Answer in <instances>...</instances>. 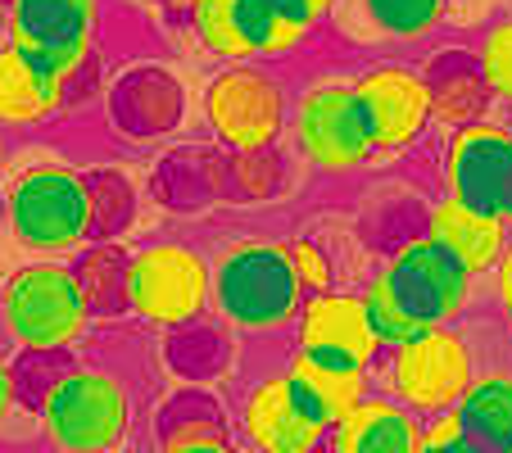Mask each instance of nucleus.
Here are the masks:
<instances>
[{"label": "nucleus", "instance_id": "nucleus-1", "mask_svg": "<svg viewBox=\"0 0 512 453\" xmlns=\"http://www.w3.org/2000/svg\"><path fill=\"white\" fill-rule=\"evenodd\" d=\"M0 227L23 259H73L96 241V200L87 173L59 159H32L5 173Z\"/></svg>", "mask_w": 512, "mask_h": 453}, {"label": "nucleus", "instance_id": "nucleus-33", "mask_svg": "<svg viewBox=\"0 0 512 453\" xmlns=\"http://www.w3.org/2000/svg\"><path fill=\"white\" fill-rule=\"evenodd\" d=\"M177 453H250V449H241L236 440H204V444H191V449H177Z\"/></svg>", "mask_w": 512, "mask_h": 453}, {"label": "nucleus", "instance_id": "nucleus-29", "mask_svg": "<svg viewBox=\"0 0 512 453\" xmlns=\"http://www.w3.org/2000/svg\"><path fill=\"white\" fill-rule=\"evenodd\" d=\"M458 440H463V422H458L454 408H449V413H435V417H426V422H422V449L445 453V449H454Z\"/></svg>", "mask_w": 512, "mask_h": 453}, {"label": "nucleus", "instance_id": "nucleus-5", "mask_svg": "<svg viewBox=\"0 0 512 453\" xmlns=\"http://www.w3.org/2000/svg\"><path fill=\"white\" fill-rule=\"evenodd\" d=\"M372 390L408 413L426 417L449 413L476 376V345L458 327H426L404 345H390L372 363Z\"/></svg>", "mask_w": 512, "mask_h": 453}, {"label": "nucleus", "instance_id": "nucleus-11", "mask_svg": "<svg viewBox=\"0 0 512 453\" xmlns=\"http://www.w3.org/2000/svg\"><path fill=\"white\" fill-rule=\"evenodd\" d=\"M354 96L372 132V159L408 155L431 127V91L417 64L386 59L354 73Z\"/></svg>", "mask_w": 512, "mask_h": 453}, {"label": "nucleus", "instance_id": "nucleus-31", "mask_svg": "<svg viewBox=\"0 0 512 453\" xmlns=\"http://www.w3.org/2000/svg\"><path fill=\"white\" fill-rule=\"evenodd\" d=\"M268 5L290 23V28H300L304 37H309V32L318 28L322 19H327V14L318 10V0H268Z\"/></svg>", "mask_w": 512, "mask_h": 453}, {"label": "nucleus", "instance_id": "nucleus-25", "mask_svg": "<svg viewBox=\"0 0 512 453\" xmlns=\"http://www.w3.org/2000/svg\"><path fill=\"white\" fill-rule=\"evenodd\" d=\"M472 55H476V68H481L490 100L512 109V14H499V19L481 32Z\"/></svg>", "mask_w": 512, "mask_h": 453}, {"label": "nucleus", "instance_id": "nucleus-32", "mask_svg": "<svg viewBox=\"0 0 512 453\" xmlns=\"http://www.w3.org/2000/svg\"><path fill=\"white\" fill-rule=\"evenodd\" d=\"M14 408H19V395H14V363L0 358V431H5V422L14 417Z\"/></svg>", "mask_w": 512, "mask_h": 453}, {"label": "nucleus", "instance_id": "nucleus-6", "mask_svg": "<svg viewBox=\"0 0 512 453\" xmlns=\"http://www.w3.org/2000/svg\"><path fill=\"white\" fill-rule=\"evenodd\" d=\"M204 123L236 155H268L290 123V91L272 64H227L204 87Z\"/></svg>", "mask_w": 512, "mask_h": 453}, {"label": "nucleus", "instance_id": "nucleus-7", "mask_svg": "<svg viewBox=\"0 0 512 453\" xmlns=\"http://www.w3.org/2000/svg\"><path fill=\"white\" fill-rule=\"evenodd\" d=\"M100 0H10L5 5V46L19 50L68 91L87 78L96 55Z\"/></svg>", "mask_w": 512, "mask_h": 453}, {"label": "nucleus", "instance_id": "nucleus-8", "mask_svg": "<svg viewBox=\"0 0 512 453\" xmlns=\"http://www.w3.org/2000/svg\"><path fill=\"white\" fill-rule=\"evenodd\" d=\"M127 313L182 331L209 313V259L182 241H150L127 254Z\"/></svg>", "mask_w": 512, "mask_h": 453}, {"label": "nucleus", "instance_id": "nucleus-37", "mask_svg": "<svg viewBox=\"0 0 512 453\" xmlns=\"http://www.w3.org/2000/svg\"><path fill=\"white\" fill-rule=\"evenodd\" d=\"M0 5H10V0H0Z\"/></svg>", "mask_w": 512, "mask_h": 453}, {"label": "nucleus", "instance_id": "nucleus-28", "mask_svg": "<svg viewBox=\"0 0 512 453\" xmlns=\"http://www.w3.org/2000/svg\"><path fill=\"white\" fill-rule=\"evenodd\" d=\"M286 250H290V263H295V272H300V281H304V290H309V295L336 286V268H331L327 250H322L318 241L300 236V241H286Z\"/></svg>", "mask_w": 512, "mask_h": 453}, {"label": "nucleus", "instance_id": "nucleus-9", "mask_svg": "<svg viewBox=\"0 0 512 453\" xmlns=\"http://www.w3.org/2000/svg\"><path fill=\"white\" fill-rule=\"evenodd\" d=\"M295 150L322 173H354L372 159V132L354 96V78H313L290 105Z\"/></svg>", "mask_w": 512, "mask_h": 453}, {"label": "nucleus", "instance_id": "nucleus-23", "mask_svg": "<svg viewBox=\"0 0 512 453\" xmlns=\"http://www.w3.org/2000/svg\"><path fill=\"white\" fill-rule=\"evenodd\" d=\"M204 440H236V435L227 426V413L218 399L204 395V390H182L159 413V444H164V453H177Z\"/></svg>", "mask_w": 512, "mask_h": 453}, {"label": "nucleus", "instance_id": "nucleus-12", "mask_svg": "<svg viewBox=\"0 0 512 453\" xmlns=\"http://www.w3.org/2000/svg\"><path fill=\"white\" fill-rule=\"evenodd\" d=\"M290 336H295V354H309L327 367H345V372H372L381 354V340L372 336L358 290L331 286L318 295H304Z\"/></svg>", "mask_w": 512, "mask_h": 453}, {"label": "nucleus", "instance_id": "nucleus-21", "mask_svg": "<svg viewBox=\"0 0 512 453\" xmlns=\"http://www.w3.org/2000/svg\"><path fill=\"white\" fill-rule=\"evenodd\" d=\"M73 100V91L46 68L23 59L19 50L0 46V132L5 127H41Z\"/></svg>", "mask_w": 512, "mask_h": 453}, {"label": "nucleus", "instance_id": "nucleus-20", "mask_svg": "<svg viewBox=\"0 0 512 453\" xmlns=\"http://www.w3.org/2000/svg\"><path fill=\"white\" fill-rule=\"evenodd\" d=\"M454 413L463 422L467 444H476L485 453H508L512 449V367L508 363L476 367V376L467 381Z\"/></svg>", "mask_w": 512, "mask_h": 453}, {"label": "nucleus", "instance_id": "nucleus-17", "mask_svg": "<svg viewBox=\"0 0 512 453\" xmlns=\"http://www.w3.org/2000/svg\"><path fill=\"white\" fill-rule=\"evenodd\" d=\"M426 236H431L435 245H445L476 281L490 277L499 254L508 250V241H512L508 222H503L499 213H476V209H467V204L449 200V195H440V200L426 209Z\"/></svg>", "mask_w": 512, "mask_h": 453}, {"label": "nucleus", "instance_id": "nucleus-34", "mask_svg": "<svg viewBox=\"0 0 512 453\" xmlns=\"http://www.w3.org/2000/svg\"><path fill=\"white\" fill-rule=\"evenodd\" d=\"M5 168H10V145H5V132H0V177H5Z\"/></svg>", "mask_w": 512, "mask_h": 453}, {"label": "nucleus", "instance_id": "nucleus-26", "mask_svg": "<svg viewBox=\"0 0 512 453\" xmlns=\"http://www.w3.org/2000/svg\"><path fill=\"white\" fill-rule=\"evenodd\" d=\"M358 299H363L368 327H372V336L381 340V349L404 345V340H413L417 331H426V327H417L404 309H399V299L390 295V286H386V277H381V272H372V281L358 290Z\"/></svg>", "mask_w": 512, "mask_h": 453}, {"label": "nucleus", "instance_id": "nucleus-4", "mask_svg": "<svg viewBox=\"0 0 512 453\" xmlns=\"http://www.w3.org/2000/svg\"><path fill=\"white\" fill-rule=\"evenodd\" d=\"M91 299L73 263L28 259L0 281V331L19 354H59L73 349L91 327Z\"/></svg>", "mask_w": 512, "mask_h": 453}, {"label": "nucleus", "instance_id": "nucleus-2", "mask_svg": "<svg viewBox=\"0 0 512 453\" xmlns=\"http://www.w3.org/2000/svg\"><path fill=\"white\" fill-rule=\"evenodd\" d=\"M304 281L290 263L286 241L245 236L209 259V309L241 336H281L295 327Z\"/></svg>", "mask_w": 512, "mask_h": 453}, {"label": "nucleus", "instance_id": "nucleus-16", "mask_svg": "<svg viewBox=\"0 0 512 453\" xmlns=\"http://www.w3.org/2000/svg\"><path fill=\"white\" fill-rule=\"evenodd\" d=\"M422 68L426 91H431V123H445L449 132L467 123H485L494 109L485 78L476 68V55L467 46H440Z\"/></svg>", "mask_w": 512, "mask_h": 453}, {"label": "nucleus", "instance_id": "nucleus-36", "mask_svg": "<svg viewBox=\"0 0 512 453\" xmlns=\"http://www.w3.org/2000/svg\"><path fill=\"white\" fill-rule=\"evenodd\" d=\"M331 5H336V0H318V10H322V14H331Z\"/></svg>", "mask_w": 512, "mask_h": 453}, {"label": "nucleus", "instance_id": "nucleus-38", "mask_svg": "<svg viewBox=\"0 0 512 453\" xmlns=\"http://www.w3.org/2000/svg\"><path fill=\"white\" fill-rule=\"evenodd\" d=\"M508 453H512V449H508Z\"/></svg>", "mask_w": 512, "mask_h": 453}, {"label": "nucleus", "instance_id": "nucleus-22", "mask_svg": "<svg viewBox=\"0 0 512 453\" xmlns=\"http://www.w3.org/2000/svg\"><path fill=\"white\" fill-rule=\"evenodd\" d=\"M227 14H232V32H236V46H241L245 64L250 59L272 64V59H286L304 46V32L290 28L268 0H227Z\"/></svg>", "mask_w": 512, "mask_h": 453}, {"label": "nucleus", "instance_id": "nucleus-13", "mask_svg": "<svg viewBox=\"0 0 512 453\" xmlns=\"http://www.w3.org/2000/svg\"><path fill=\"white\" fill-rule=\"evenodd\" d=\"M331 431L304 413L286 372L259 376L236 404V444L250 453H327Z\"/></svg>", "mask_w": 512, "mask_h": 453}, {"label": "nucleus", "instance_id": "nucleus-35", "mask_svg": "<svg viewBox=\"0 0 512 453\" xmlns=\"http://www.w3.org/2000/svg\"><path fill=\"white\" fill-rule=\"evenodd\" d=\"M503 222H508V232H512V182H508V195H503Z\"/></svg>", "mask_w": 512, "mask_h": 453}, {"label": "nucleus", "instance_id": "nucleus-24", "mask_svg": "<svg viewBox=\"0 0 512 453\" xmlns=\"http://www.w3.org/2000/svg\"><path fill=\"white\" fill-rule=\"evenodd\" d=\"M82 290L91 299V313H127V250L114 241H91L73 254Z\"/></svg>", "mask_w": 512, "mask_h": 453}, {"label": "nucleus", "instance_id": "nucleus-14", "mask_svg": "<svg viewBox=\"0 0 512 453\" xmlns=\"http://www.w3.org/2000/svg\"><path fill=\"white\" fill-rule=\"evenodd\" d=\"M512 182V127L508 123H467L449 136L445 150V195L476 213H499Z\"/></svg>", "mask_w": 512, "mask_h": 453}, {"label": "nucleus", "instance_id": "nucleus-10", "mask_svg": "<svg viewBox=\"0 0 512 453\" xmlns=\"http://www.w3.org/2000/svg\"><path fill=\"white\" fill-rule=\"evenodd\" d=\"M390 295L399 299V309L417 322V327H454L467 309H472V286L476 277L431 236H413L404 241L386 263H381Z\"/></svg>", "mask_w": 512, "mask_h": 453}, {"label": "nucleus", "instance_id": "nucleus-19", "mask_svg": "<svg viewBox=\"0 0 512 453\" xmlns=\"http://www.w3.org/2000/svg\"><path fill=\"white\" fill-rule=\"evenodd\" d=\"M281 372H286L295 399L304 404V413H309L313 422H322L327 431L331 426H340L358 404H363V399L372 395V376L368 372L327 367V363H318V358H309V354H295V349H290V363L281 367Z\"/></svg>", "mask_w": 512, "mask_h": 453}, {"label": "nucleus", "instance_id": "nucleus-15", "mask_svg": "<svg viewBox=\"0 0 512 453\" xmlns=\"http://www.w3.org/2000/svg\"><path fill=\"white\" fill-rule=\"evenodd\" d=\"M327 19H336L358 46L368 41L417 46L445 28L449 0H336Z\"/></svg>", "mask_w": 512, "mask_h": 453}, {"label": "nucleus", "instance_id": "nucleus-3", "mask_svg": "<svg viewBox=\"0 0 512 453\" xmlns=\"http://www.w3.org/2000/svg\"><path fill=\"white\" fill-rule=\"evenodd\" d=\"M37 422L50 453H123L136 404L118 372L68 363L37 399Z\"/></svg>", "mask_w": 512, "mask_h": 453}, {"label": "nucleus", "instance_id": "nucleus-18", "mask_svg": "<svg viewBox=\"0 0 512 453\" xmlns=\"http://www.w3.org/2000/svg\"><path fill=\"white\" fill-rule=\"evenodd\" d=\"M327 453H422V417L372 390L340 426H331Z\"/></svg>", "mask_w": 512, "mask_h": 453}, {"label": "nucleus", "instance_id": "nucleus-30", "mask_svg": "<svg viewBox=\"0 0 512 453\" xmlns=\"http://www.w3.org/2000/svg\"><path fill=\"white\" fill-rule=\"evenodd\" d=\"M490 281H494V309H499V322L512 340V241H508V250L499 254V263H494Z\"/></svg>", "mask_w": 512, "mask_h": 453}, {"label": "nucleus", "instance_id": "nucleus-27", "mask_svg": "<svg viewBox=\"0 0 512 453\" xmlns=\"http://www.w3.org/2000/svg\"><path fill=\"white\" fill-rule=\"evenodd\" d=\"M91 182V200H96V241H114L132 218L136 191L127 186L123 173H87Z\"/></svg>", "mask_w": 512, "mask_h": 453}]
</instances>
